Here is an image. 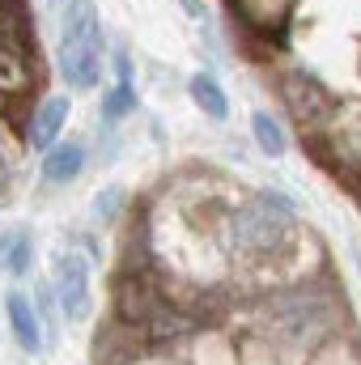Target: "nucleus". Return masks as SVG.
Listing matches in <instances>:
<instances>
[{"label": "nucleus", "instance_id": "f257e3e1", "mask_svg": "<svg viewBox=\"0 0 361 365\" xmlns=\"http://www.w3.org/2000/svg\"><path fill=\"white\" fill-rule=\"evenodd\" d=\"M102 17L98 4L90 0H73L64 4V30H60V73L73 90H93L102 77Z\"/></svg>", "mask_w": 361, "mask_h": 365}, {"label": "nucleus", "instance_id": "f03ea898", "mask_svg": "<svg viewBox=\"0 0 361 365\" xmlns=\"http://www.w3.org/2000/svg\"><path fill=\"white\" fill-rule=\"evenodd\" d=\"M230 242L243 255H276L289 242V212L268 204V200L238 208L230 221Z\"/></svg>", "mask_w": 361, "mask_h": 365}, {"label": "nucleus", "instance_id": "7ed1b4c3", "mask_svg": "<svg viewBox=\"0 0 361 365\" xmlns=\"http://www.w3.org/2000/svg\"><path fill=\"white\" fill-rule=\"evenodd\" d=\"M56 302H60V314L73 323L90 314V268L73 251L56 255Z\"/></svg>", "mask_w": 361, "mask_h": 365}, {"label": "nucleus", "instance_id": "20e7f679", "mask_svg": "<svg viewBox=\"0 0 361 365\" xmlns=\"http://www.w3.org/2000/svg\"><path fill=\"white\" fill-rule=\"evenodd\" d=\"M268 310H272V319H276V327L285 336H293V340H310L327 323V306L319 297H306V293H289V297L272 302Z\"/></svg>", "mask_w": 361, "mask_h": 365}, {"label": "nucleus", "instance_id": "39448f33", "mask_svg": "<svg viewBox=\"0 0 361 365\" xmlns=\"http://www.w3.org/2000/svg\"><path fill=\"white\" fill-rule=\"evenodd\" d=\"M68 115H73V102H68L64 93H56V98H47V102L39 106V115H34V123H30V145H34V149H51V145L60 140V132H64V123H68Z\"/></svg>", "mask_w": 361, "mask_h": 365}, {"label": "nucleus", "instance_id": "423d86ee", "mask_svg": "<svg viewBox=\"0 0 361 365\" xmlns=\"http://www.w3.org/2000/svg\"><path fill=\"white\" fill-rule=\"evenodd\" d=\"M132 106H136V81H132V64H128V56L119 51V56H115V86L106 90V98H102V119L115 123V119H123Z\"/></svg>", "mask_w": 361, "mask_h": 365}, {"label": "nucleus", "instance_id": "0eeeda50", "mask_svg": "<svg viewBox=\"0 0 361 365\" xmlns=\"http://www.w3.org/2000/svg\"><path fill=\"white\" fill-rule=\"evenodd\" d=\"M4 306H9V327H13L17 344H21L26 353H39V349H43V331H39V314H34L30 297H26V293H9Z\"/></svg>", "mask_w": 361, "mask_h": 365}, {"label": "nucleus", "instance_id": "6e6552de", "mask_svg": "<svg viewBox=\"0 0 361 365\" xmlns=\"http://www.w3.org/2000/svg\"><path fill=\"white\" fill-rule=\"evenodd\" d=\"M86 170V149L77 140H64V145H51L47 158H43V179L47 182H73L77 175Z\"/></svg>", "mask_w": 361, "mask_h": 365}, {"label": "nucleus", "instance_id": "1a4fd4ad", "mask_svg": "<svg viewBox=\"0 0 361 365\" xmlns=\"http://www.w3.org/2000/svg\"><path fill=\"white\" fill-rule=\"evenodd\" d=\"M187 90H191V102L208 115V119H230V98H225V90H221V81L213 77V73H195L191 81H187Z\"/></svg>", "mask_w": 361, "mask_h": 365}, {"label": "nucleus", "instance_id": "9d476101", "mask_svg": "<svg viewBox=\"0 0 361 365\" xmlns=\"http://www.w3.org/2000/svg\"><path fill=\"white\" fill-rule=\"evenodd\" d=\"M30 259H34V238L30 230H4L0 234V268L13 276L30 272Z\"/></svg>", "mask_w": 361, "mask_h": 365}, {"label": "nucleus", "instance_id": "9b49d317", "mask_svg": "<svg viewBox=\"0 0 361 365\" xmlns=\"http://www.w3.org/2000/svg\"><path fill=\"white\" fill-rule=\"evenodd\" d=\"M251 136H255V145H260L268 158H280V153L289 149V140H285L280 123L272 119L268 110H255V115H251Z\"/></svg>", "mask_w": 361, "mask_h": 365}, {"label": "nucleus", "instance_id": "f8f14e48", "mask_svg": "<svg viewBox=\"0 0 361 365\" xmlns=\"http://www.w3.org/2000/svg\"><path fill=\"white\" fill-rule=\"evenodd\" d=\"M285 98H289L293 115H302V119H310V115H315V106H323V93L315 90L310 81H302V77H293V81H289Z\"/></svg>", "mask_w": 361, "mask_h": 365}, {"label": "nucleus", "instance_id": "ddd939ff", "mask_svg": "<svg viewBox=\"0 0 361 365\" xmlns=\"http://www.w3.org/2000/svg\"><path fill=\"white\" fill-rule=\"evenodd\" d=\"M0 90H26V68L13 51H0Z\"/></svg>", "mask_w": 361, "mask_h": 365}, {"label": "nucleus", "instance_id": "4468645a", "mask_svg": "<svg viewBox=\"0 0 361 365\" xmlns=\"http://www.w3.org/2000/svg\"><path fill=\"white\" fill-rule=\"evenodd\" d=\"M119 200H123V195H119V187H106V191H102V200H93L98 221H111V217H115V208H119Z\"/></svg>", "mask_w": 361, "mask_h": 365}, {"label": "nucleus", "instance_id": "2eb2a0df", "mask_svg": "<svg viewBox=\"0 0 361 365\" xmlns=\"http://www.w3.org/2000/svg\"><path fill=\"white\" fill-rule=\"evenodd\" d=\"M183 4V13L191 17V21H204V0H179Z\"/></svg>", "mask_w": 361, "mask_h": 365}, {"label": "nucleus", "instance_id": "dca6fc26", "mask_svg": "<svg viewBox=\"0 0 361 365\" xmlns=\"http://www.w3.org/2000/svg\"><path fill=\"white\" fill-rule=\"evenodd\" d=\"M9 187H13V166L0 158V195H9Z\"/></svg>", "mask_w": 361, "mask_h": 365}, {"label": "nucleus", "instance_id": "f3484780", "mask_svg": "<svg viewBox=\"0 0 361 365\" xmlns=\"http://www.w3.org/2000/svg\"><path fill=\"white\" fill-rule=\"evenodd\" d=\"M51 4H60V9H64V4H73V0H51Z\"/></svg>", "mask_w": 361, "mask_h": 365}]
</instances>
